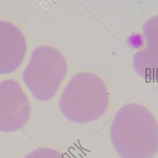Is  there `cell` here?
<instances>
[{"label":"cell","instance_id":"cell-1","mask_svg":"<svg viewBox=\"0 0 158 158\" xmlns=\"http://www.w3.org/2000/svg\"><path fill=\"white\" fill-rule=\"evenodd\" d=\"M110 136L120 158H155L158 153V122L140 104H126L117 112Z\"/></svg>","mask_w":158,"mask_h":158},{"label":"cell","instance_id":"cell-2","mask_svg":"<svg viewBox=\"0 0 158 158\" xmlns=\"http://www.w3.org/2000/svg\"><path fill=\"white\" fill-rule=\"evenodd\" d=\"M109 102L108 89L94 73L82 72L73 76L59 101L62 114L75 123L98 120L106 112Z\"/></svg>","mask_w":158,"mask_h":158},{"label":"cell","instance_id":"cell-3","mask_svg":"<svg viewBox=\"0 0 158 158\" xmlns=\"http://www.w3.org/2000/svg\"><path fill=\"white\" fill-rule=\"evenodd\" d=\"M67 68L65 58L58 49L42 45L33 51L22 78L36 100L48 101L55 96Z\"/></svg>","mask_w":158,"mask_h":158},{"label":"cell","instance_id":"cell-4","mask_svg":"<svg viewBox=\"0 0 158 158\" xmlns=\"http://www.w3.org/2000/svg\"><path fill=\"white\" fill-rule=\"evenodd\" d=\"M30 104L18 81L0 82V131L6 133L22 128L30 118Z\"/></svg>","mask_w":158,"mask_h":158},{"label":"cell","instance_id":"cell-5","mask_svg":"<svg viewBox=\"0 0 158 158\" xmlns=\"http://www.w3.org/2000/svg\"><path fill=\"white\" fill-rule=\"evenodd\" d=\"M27 41L15 24L0 21V74H9L22 64L27 52Z\"/></svg>","mask_w":158,"mask_h":158},{"label":"cell","instance_id":"cell-6","mask_svg":"<svg viewBox=\"0 0 158 158\" xmlns=\"http://www.w3.org/2000/svg\"><path fill=\"white\" fill-rule=\"evenodd\" d=\"M143 33L146 46L135 54L133 69L142 78L158 81V15L145 22Z\"/></svg>","mask_w":158,"mask_h":158},{"label":"cell","instance_id":"cell-7","mask_svg":"<svg viewBox=\"0 0 158 158\" xmlns=\"http://www.w3.org/2000/svg\"><path fill=\"white\" fill-rule=\"evenodd\" d=\"M24 158H65L63 154L54 149L40 148L29 152Z\"/></svg>","mask_w":158,"mask_h":158}]
</instances>
